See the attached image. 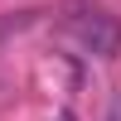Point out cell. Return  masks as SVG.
Instances as JSON below:
<instances>
[{"mask_svg":"<svg viewBox=\"0 0 121 121\" xmlns=\"http://www.w3.org/2000/svg\"><path fill=\"white\" fill-rule=\"evenodd\" d=\"M73 34H78V44H82L92 58H116V53H121V19L107 15V10L78 15V19H73Z\"/></svg>","mask_w":121,"mask_h":121,"instance_id":"6da1fadb","label":"cell"},{"mask_svg":"<svg viewBox=\"0 0 121 121\" xmlns=\"http://www.w3.org/2000/svg\"><path fill=\"white\" fill-rule=\"evenodd\" d=\"M107 121H121V92L112 97V102H107Z\"/></svg>","mask_w":121,"mask_h":121,"instance_id":"7a4b0ae2","label":"cell"},{"mask_svg":"<svg viewBox=\"0 0 121 121\" xmlns=\"http://www.w3.org/2000/svg\"><path fill=\"white\" fill-rule=\"evenodd\" d=\"M48 121H78V112H73V107H58V112L48 116Z\"/></svg>","mask_w":121,"mask_h":121,"instance_id":"3957f363","label":"cell"}]
</instances>
